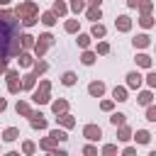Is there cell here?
Masks as SVG:
<instances>
[{
  "label": "cell",
  "instance_id": "22",
  "mask_svg": "<svg viewBox=\"0 0 156 156\" xmlns=\"http://www.w3.org/2000/svg\"><path fill=\"white\" fill-rule=\"evenodd\" d=\"M71 7H73L76 12H80V10L85 7V2H83V0H71Z\"/></svg>",
  "mask_w": 156,
  "mask_h": 156
},
{
  "label": "cell",
  "instance_id": "7",
  "mask_svg": "<svg viewBox=\"0 0 156 156\" xmlns=\"http://www.w3.org/2000/svg\"><path fill=\"white\" fill-rule=\"evenodd\" d=\"M88 93L95 95V98H100V95L105 93V85H102V83H90V85H88Z\"/></svg>",
  "mask_w": 156,
  "mask_h": 156
},
{
  "label": "cell",
  "instance_id": "29",
  "mask_svg": "<svg viewBox=\"0 0 156 156\" xmlns=\"http://www.w3.org/2000/svg\"><path fill=\"white\" fill-rule=\"evenodd\" d=\"M93 61H95V56H93L90 51H88V54H83V63H88V66H90Z\"/></svg>",
  "mask_w": 156,
  "mask_h": 156
},
{
  "label": "cell",
  "instance_id": "34",
  "mask_svg": "<svg viewBox=\"0 0 156 156\" xmlns=\"http://www.w3.org/2000/svg\"><path fill=\"white\" fill-rule=\"evenodd\" d=\"M141 24H144V27H151V24H154V20H151L149 15H144V17H141Z\"/></svg>",
  "mask_w": 156,
  "mask_h": 156
},
{
  "label": "cell",
  "instance_id": "16",
  "mask_svg": "<svg viewBox=\"0 0 156 156\" xmlns=\"http://www.w3.org/2000/svg\"><path fill=\"white\" fill-rule=\"evenodd\" d=\"M20 39H22V46H27V49H29V46H34V37L24 34V37H20Z\"/></svg>",
  "mask_w": 156,
  "mask_h": 156
},
{
  "label": "cell",
  "instance_id": "26",
  "mask_svg": "<svg viewBox=\"0 0 156 156\" xmlns=\"http://www.w3.org/2000/svg\"><path fill=\"white\" fill-rule=\"evenodd\" d=\"M17 56H20V63H22V66H29V63H32V58H29L27 54H17Z\"/></svg>",
  "mask_w": 156,
  "mask_h": 156
},
{
  "label": "cell",
  "instance_id": "41",
  "mask_svg": "<svg viewBox=\"0 0 156 156\" xmlns=\"http://www.w3.org/2000/svg\"><path fill=\"white\" fill-rule=\"evenodd\" d=\"M129 5H132V7H136V5H139V0H129Z\"/></svg>",
  "mask_w": 156,
  "mask_h": 156
},
{
  "label": "cell",
  "instance_id": "36",
  "mask_svg": "<svg viewBox=\"0 0 156 156\" xmlns=\"http://www.w3.org/2000/svg\"><path fill=\"white\" fill-rule=\"evenodd\" d=\"M17 112H22V115H29V107H27L24 102H20V105H17Z\"/></svg>",
  "mask_w": 156,
  "mask_h": 156
},
{
  "label": "cell",
  "instance_id": "13",
  "mask_svg": "<svg viewBox=\"0 0 156 156\" xmlns=\"http://www.w3.org/2000/svg\"><path fill=\"white\" fill-rule=\"evenodd\" d=\"M134 46H149V37H146V34H139V37L134 39Z\"/></svg>",
  "mask_w": 156,
  "mask_h": 156
},
{
  "label": "cell",
  "instance_id": "18",
  "mask_svg": "<svg viewBox=\"0 0 156 156\" xmlns=\"http://www.w3.org/2000/svg\"><path fill=\"white\" fill-rule=\"evenodd\" d=\"M66 107H68V105H66L63 100H58V102H54V112H56V115H58V112H66Z\"/></svg>",
  "mask_w": 156,
  "mask_h": 156
},
{
  "label": "cell",
  "instance_id": "31",
  "mask_svg": "<svg viewBox=\"0 0 156 156\" xmlns=\"http://www.w3.org/2000/svg\"><path fill=\"white\" fill-rule=\"evenodd\" d=\"M146 119H151V122L156 119V107H149V110H146Z\"/></svg>",
  "mask_w": 156,
  "mask_h": 156
},
{
  "label": "cell",
  "instance_id": "30",
  "mask_svg": "<svg viewBox=\"0 0 156 156\" xmlns=\"http://www.w3.org/2000/svg\"><path fill=\"white\" fill-rule=\"evenodd\" d=\"M24 88H32L34 85V76H24V83H22Z\"/></svg>",
  "mask_w": 156,
  "mask_h": 156
},
{
  "label": "cell",
  "instance_id": "25",
  "mask_svg": "<svg viewBox=\"0 0 156 156\" xmlns=\"http://www.w3.org/2000/svg\"><path fill=\"white\" fill-rule=\"evenodd\" d=\"M5 139H7V141H12V139H17V129H12V127H10V129L5 132Z\"/></svg>",
  "mask_w": 156,
  "mask_h": 156
},
{
  "label": "cell",
  "instance_id": "4",
  "mask_svg": "<svg viewBox=\"0 0 156 156\" xmlns=\"http://www.w3.org/2000/svg\"><path fill=\"white\" fill-rule=\"evenodd\" d=\"M46 93H49V83L44 80V83H41V90H37L32 100H34V102H46V100H49V98H46Z\"/></svg>",
  "mask_w": 156,
  "mask_h": 156
},
{
  "label": "cell",
  "instance_id": "12",
  "mask_svg": "<svg viewBox=\"0 0 156 156\" xmlns=\"http://www.w3.org/2000/svg\"><path fill=\"white\" fill-rule=\"evenodd\" d=\"M88 17H90V20H100V5H93V7L88 10Z\"/></svg>",
  "mask_w": 156,
  "mask_h": 156
},
{
  "label": "cell",
  "instance_id": "10",
  "mask_svg": "<svg viewBox=\"0 0 156 156\" xmlns=\"http://www.w3.org/2000/svg\"><path fill=\"white\" fill-rule=\"evenodd\" d=\"M117 29L127 32V29H129V17H124V15H122V17H117Z\"/></svg>",
  "mask_w": 156,
  "mask_h": 156
},
{
  "label": "cell",
  "instance_id": "21",
  "mask_svg": "<svg viewBox=\"0 0 156 156\" xmlns=\"http://www.w3.org/2000/svg\"><path fill=\"white\" fill-rule=\"evenodd\" d=\"M63 83H66V85H73V83H76V76H73L71 71H68V73H63Z\"/></svg>",
  "mask_w": 156,
  "mask_h": 156
},
{
  "label": "cell",
  "instance_id": "32",
  "mask_svg": "<svg viewBox=\"0 0 156 156\" xmlns=\"http://www.w3.org/2000/svg\"><path fill=\"white\" fill-rule=\"evenodd\" d=\"M119 139H124V141L129 139V129H127L124 124H122V129H119Z\"/></svg>",
  "mask_w": 156,
  "mask_h": 156
},
{
  "label": "cell",
  "instance_id": "33",
  "mask_svg": "<svg viewBox=\"0 0 156 156\" xmlns=\"http://www.w3.org/2000/svg\"><path fill=\"white\" fill-rule=\"evenodd\" d=\"M139 5H141V12H144V15H149V10H151V2H144V0H139Z\"/></svg>",
  "mask_w": 156,
  "mask_h": 156
},
{
  "label": "cell",
  "instance_id": "43",
  "mask_svg": "<svg viewBox=\"0 0 156 156\" xmlns=\"http://www.w3.org/2000/svg\"><path fill=\"white\" fill-rule=\"evenodd\" d=\"M100 2H102V0H90V5H100Z\"/></svg>",
  "mask_w": 156,
  "mask_h": 156
},
{
  "label": "cell",
  "instance_id": "35",
  "mask_svg": "<svg viewBox=\"0 0 156 156\" xmlns=\"http://www.w3.org/2000/svg\"><path fill=\"white\" fill-rule=\"evenodd\" d=\"M76 29H78V24H76L73 20H71V22H66V32H76Z\"/></svg>",
  "mask_w": 156,
  "mask_h": 156
},
{
  "label": "cell",
  "instance_id": "2",
  "mask_svg": "<svg viewBox=\"0 0 156 156\" xmlns=\"http://www.w3.org/2000/svg\"><path fill=\"white\" fill-rule=\"evenodd\" d=\"M15 17H20L24 24H34L37 22V5L34 2H22L15 12Z\"/></svg>",
  "mask_w": 156,
  "mask_h": 156
},
{
  "label": "cell",
  "instance_id": "42",
  "mask_svg": "<svg viewBox=\"0 0 156 156\" xmlns=\"http://www.w3.org/2000/svg\"><path fill=\"white\" fill-rule=\"evenodd\" d=\"M0 110H5V100L2 98H0Z\"/></svg>",
  "mask_w": 156,
  "mask_h": 156
},
{
  "label": "cell",
  "instance_id": "14",
  "mask_svg": "<svg viewBox=\"0 0 156 156\" xmlns=\"http://www.w3.org/2000/svg\"><path fill=\"white\" fill-rule=\"evenodd\" d=\"M149 139H151V134H149V132H144V129H139V132H136V141H141V144H146Z\"/></svg>",
  "mask_w": 156,
  "mask_h": 156
},
{
  "label": "cell",
  "instance_id": "15",
  "mask_svg": "<svg viewBox=\"0 0 156 156\" xmlns=\"http://www.w3.org/2000/svg\"><path fill=\"white\" fill-rule=\"evenodd\" d=\"M110 119H112V124H115V127H117V124H119V127L124 124V115H122V112H117V115H112Z\"/></svg>",
  "mask_w": 156,
  "mask_h": 156
},
{
  "label": "cell",
  "instance_id": "38",
  "mask_svg": "<svg viewBox=\"0 0 156 156\" xmlns=\"http://www.w3.org/2000/svg\"><path fill=\"white\" fill-rule=\"evenodd\" d=\"M98 51H100V54H107V51H110V46H107V44H105V41H102V44H100V46H98Z\"/></svg>",
  "mask_w": 156,
  "mask_h": 156
},
{
  "label": "cell",
  "instance_id": "9",
  "mask_svg": "<svg viewBox=\"0 0 156 156\" xmlns=\"http://www.w3.org/2000/svg\"><path fill=\"white\" fill-rule=\"evenodd\" d=\"M29 117H32V127H39V129H44V127H46L44 115H29Z\"/></svg>",
  "mask_w": 156,
  "mask_h": 156
},
{
  "label": "cell",
  "instance_id": "6",
  "mask_svg": "<svg viewBox=\"0 0 156 156\" xmlns=\"http://www.w3.org/2000/svg\"><path fill=\"white\" fill-rule=\"evenodd\" d=\"M7 78H10V93H17V90L22 88V85H20V80H17L20 76H17L15 71H10V73H7Z\"/></svg>",
  "mask_w": 156,
  "mask_h": 156
},
{
  "label": "cell",
  "instance_id": "8",
  "mask_svg": "<svg viewBox=\"0 0 156 156\" xmlns=\"http://www.w3.org/2000/svg\"><path fill=\"white\" fill-rule=\"evenodd\" d=\"M127 83H129V88H139L141 85V76L139 73H129L127 76Z\"/></svg>",
  "mask_w": 156,
  "mask_h": 156
},
{
  "label": "cell",
  "instance_id": "20",
  "mask_svg": "<svg viewBox=\"0 0 156 156\" xmlns=\"http://www.w3.org/2000/svg\"><path fill=\"white\" fill-rule=\"evenodd\" d=\"M93 37H105V27L102 24H95L93 27Z\"/></svg>",
  "mask_w": 156,
  "mask_h": 156
},
{
  "label": "cell",
  "instance_id": "17",
  "mask_svg": "<svg viewBox=\"0 0 156 156\" xmlns=\"http://www.w3.org/2000/svg\"><path fill=\"white\" fill-rule=\"evenodd\" d=\"M115 100H127V90L124 88H115Z\"/></svg>",
  "mask_w": 156,
  "mask_h": 156
},
{
  "label": "cell",
  "instance_id": "44",
  "mask_svg": "<svg viewBox=\"0 0 156 156\" xmlns=\"http://www.w3.org/2000/svg\"><path fill=\"white\" fill-rule=\"evenodd\" d=\"M5 2H7V0H0V5H5Z\"/></svg>",
  "mask_w": 156,
  "mask_h": 156
},
{
  "label": "cell",
  "instance_id": "28",
  "mask_svg": "<svg viewBox=\"0 0 156 156\" xmlns=\"http://www.w3.org/2000/svg\"><path fill=\"white\" fill-rule=\"evenodd\" d=\"M78 44H80V46H88V44H90V37L80 34V37H78Z\"/></svg>",
  "mask_w": 156,
  "mask_h": 156
},
{
  "label": "cell",
  "instance_id": "27",
  "mask_svg": "<svg viewBox=\"0 0 156 156\" xmlns=\"http://www.w3.org/2000/svg\"><path fill=\"white\" fill-rule=\"evenodd\" d=\"M51 136H54L56 141H63V139H66V134H63V132H58V129H54V132H51Z\"/></svg>",
  "mask_w": 156,
  "mask_h": 156
},
{
  "label": "cell",
  "instance_id": "3",
  "mask_svg": "<svg viewBox=\"0 0 156 156\" xmlns=\"http://www.w3.org/2000/svg\"><path fill=\"white\" fill-rule=\"evenodd\" d=\"M51 41H54V37H51V34H41V37H39V41L34 44V51H37V56H41V54H44V51L51 46Z\"/></svg>",
  "mask_w": 156,
  "mask_h": 156
},
{
  "label": "cell",
  "instance_id": "23",
  "mask_svg": "<svg viewBox=\"0 0 156 156\" xmlns=\"http://www.w3.org/2000/svg\"><path fill=\"white\" fill-rule=\"evenodd\" d=\"M54 12H56V15H63V12H66V5H63V2H54Z\"/></svg>",
  "mask_w": 156,
  "mask_h": 156
},
{
  "label": "cell",
  "instance_id": "24",
  "mask_svg": "<svg viewBox=\"0 0 156 156\" xmlns=\"http://www.w3.org/2000/svg\"><path fill=\"white\" fill-rule=\"evenodd\" d=\"M139 102H141V105H149V102H151V93H141V95H139Z\"/></svg>",
  "mask_w": 156,
  "mask_h": 156
},
{
  "label": "cell",
  "instance_id": "5",
  "mask_svg": "<svg viewBox=\"0 0 156 156\" xmlns=\"http://www.w3.org/2000/svg\"><path fill=\"white\" fill-rule=\"evenodd\" d=\"M83 134H85V136H88V139H93V141H95V139H100V136H102V132H100V127H95V124H88V127H85V129H83Z\"/></svg>",
  "mask_w": 156,
  "mask_h": 156
},
{
  "label": "cell",
  "instance_id": "11",
  "mask_svg": "<svg viewBox=\"0 0 156 156\" xmlns=\"http://www.w3.org/2000/svg\"><path fill=\"white\" fill-rule=\"evenodd\" d=\"M136 63H139V66H144V68H149V66H151V56L139 54V56H136Z\"/></svg>",
  "mask_w": 156,
  "mask_h": 156
},
{
  "label": "cell",
  "instance_id": "40",
  "mask_svg": "<svg viewBox=\"0 0 156 156\" xmlns=\"http://www.w3.org/2000/svg\"><path fill=\"white\" fill-rule=\"evenodd\" d=\"M24 151H27V154H32V151H34V144H32V141H27V144H24Z\"/></svg>",
  "mask_w": 156,
  "mask_h": 156
},
{
  "label": "cell",
  "instance_id": "37",
  "mask_svg": "<svg viewBox=\"0 0 156 156\" xmlns=\"http://www.w3.org/2000/svg\"><path fill=\"white\" fill-rule=\"evenodd\" d=\"M61 124H66V127H71V124H73V117H68V115H63V117H61Z\"/></svg>",
  "mask_w": 156,
  "mask_h": 156
},
{
  "label": "cell",
  "instance_id": "19",
  "mask_svg": "<svg viewBox=\"0 0 156 156\" xmlns=\"http://www.w3.org/2000/svg\"><path fill=\"white\" fill-rule=\"evenodd\" d=\"M41 22H44V24H54V22H56V17H54V12H46V15L41 17Z\"/></svg>",
  "mask_w": 156,
  "mask_h": 156
},
{
  "label": "cell",
  "instance_id": "1",
  "mask_svg": "<svg viewBox=\"0 0 156 156\" xmlns=\"http://www.w3.org/2000/svg\"><path fill=\"white\" fill-rule=\"evenodd\" d=\"M15 12H0V56H17L20 54V32H17Z\"/></svg>",
  "mask_w": 156,
  "mask_h": 156
},
{
  "label": "cell",
  "instance_id": "39",
  "mask_svg": "<svg viewBox=\"0 0 156 156\" xmlns=\"http://www.w3.org/2000/svg\"><path fill=\"white\" fill-rule=\"evenodd\" d=\"M146 80H149V85H156V73H149Z\"/></svg>",
  "mask_w": 156,
  "mask_h": 156
}]
</instances>
